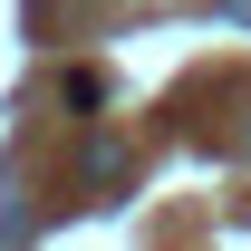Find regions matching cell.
<instances>
[{"instance_id": "obj_1", "label": "cell", "mask_w": 251, "mask_h": 251, "mask_svg": "<svg viewBox=\"0 0 251 251\" xmlns=\"http://www.w3.org/2000/svg\"><path fill=\"white\" fill-rule=\"evenodd\" d=\"M116 184H126V145H116V135H97L87 155H77V193H87V203H106Z\"/></svg>"}, {"instance_id": "obj_2", "label": "cell", "mask_w": 251, "mask_h": 251, "mask_svg": "<svg viewBox=\"0 0 251 251\" xmlns=\"http://www.w3.org/2000/svg\"><path fill=\"white\" fill-rule=\"evenodd\" d=\"M242 145H251V135H242Z\"/></svg>"}]
</instances>
